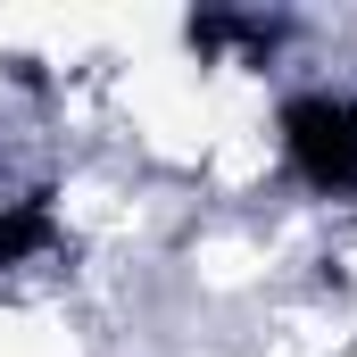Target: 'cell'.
<instances>
[{
	"instance_id": "1",
	"label": "cell",
	"mask_w": 357,
	"mask_h": 357,
	"mask_svg": "<svg viewBox=\"0 0 357 357\" xmlns=\"http://www.w3.org/2000/svg\"><path fill=\"white\" fill-rule=\"evenodd\" d=\"M274 133H282V167L307 183V191L357 199V100H341V91H299V100H282Z\"/></svg>"
},
{
	"instance_id": "2",
	"label": "cell",
	"mask_w": 357,
	"mask_h": 357,
	"mask_svg": "<svg viewBox=\"0 0 357 357\" xmlns=\"http://www.w3.org/2000/svg\"><path fill=\"white\" fill-rule=\"evenodd\" d=\"M183 42H191L199 59H225V50L266 59L274 42H282V25H274V17H250V8H199V17L183 25Z\"/></svg>"
},
{
	"instance_id": "3",
	"label": "cell",
	"mask_w": 357,
	"mask_h": 357,
	"mask_svg": "<svg viewBox=\"0 0 357 357\" xmlns=\"http://www.w3.org/2000/svg\"><path fill=\"white\" fill-rule=\"evenodd\" d=\"M59 250V216L50 199H0V266H33Z\"/></svg>"
}]
</instances>
